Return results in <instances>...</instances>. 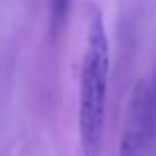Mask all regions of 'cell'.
Listing matches in <instances>:
<instances>
[{"label": "cell", "instance_id": "6da1fadb", "mask_svg": "<svg viewBox=\"0 0 156 156\" xmlns=\"http://www.w3.org/2000/svg\"><path fill=\"white\" fill-rule=\"evenodd\" d=\"M109 85V40L103 14L89 8L87 51L83 57L79 85V140L83 156H99L105 129V105Z\"/></svg>", "mask_w": 156, "mask_h": 156}, {"label": "cell", "instance_id": "7a4b0ae2", "mask_svg": "<svg viewBox=\"0 0 156 156\" xmlns=\"http://www.w3.org/2000/svg\"><path fill=\"white\" fill-rule=\"evenodd\" d=\"M71 6V0H51L50 6V28L53 34H59V30L63 28L65 20H67V12Z\"/></svg>", "mask_w": 156, "mask_h": 156}, {"label": "cell", "instance_id": "3957f363", "mask_svg": "<svg viewBox=\"0 0 156 156\" xmlns=\"http://www.w3.org/2000/svg\"><path fill=\"white\" fill-rule=\"evenodd\" d=\"M136 154H138L136 146H134L133 140L125 134V138H122V142H121V154L119 156H136Z\"/></svg>", "mask_w": 156, "mask_h": 156}]
</instances>
